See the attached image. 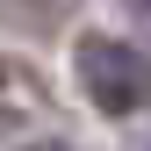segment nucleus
Returning a JSON list of instances; mask_svg holds the SVG:
<instances>
[{
  "label": "nucleus",
  "instance_id": "obj_1",
  "mask_svg": "<svg viewBox=\"0 0 151 151\" xmlns=\"http://www.w3.org/2000/svg\"><path fill=\"white\" fill-rule=\"evenodd\" d=\"M79 86L101 115H137L151 101V58L115 36H79Z\"/></svg>",
  "mask_w": 151,
  "mask_h": 151
},
{
  "label": "nucleus",
  "instance_id": "obj_2",
  "mask_svg": "<svg viewBox=\"0 0 151 151\" xmlns=\"http://www.w3.org/2000/svg\"><path fill=\"white\" fill-rule=\"evenodd\" d=\"M43 108H50L43 79H36L22 58H0V129H22L29 115H43Z\"/></svg>",
  "mask_w": 151,
  "mask_h": 151
},
{
  "label": "nucleus",
  "instance_id": "obj_3",
  "mask_svg": "<svg viewBox=\"0 0 151 151\" xmlns=\"http://www.w3.org/2000/svg\"><path fill=\"white\" fill-rule=\"evenodd\" d=\"M122 7H129V14H137V22H144V29H151V0H122Z\"/></svg>",
  "mask_w": 151,
  "mask_h": 151
},
{
  "label": "nucleus",
  "instance_id": "obj_4",
  "mask_svg": "<svg viewBox=\"0 0 151 151\" xmlns=\"http://www.w3.org/2000/svg\"><path fill=\"white\" fill-rule=\"evenodd\" d=\"M29 151H72V144H29Z\"/></svg>",
  "mask_w": 151,
  "mask_h": 151
}]
</instances>
